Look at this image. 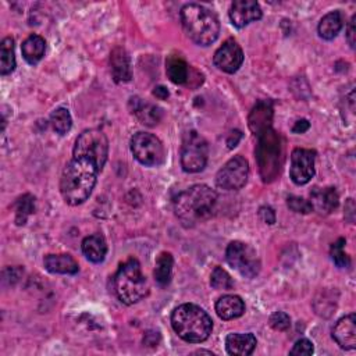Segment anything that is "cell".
Returning <instances> with one entry per match:
<instances>
[{
  "label": "cell",
  "mask_w": 356,
  "mask_h": 356,
  "mask_svg": "<svg viewBox=\"0 0 356 356\" xmlns=\"http://www.w3.org/2000/svg\"><path fill=\"white\" fill-rule=\"evenodd\" d=\"M107 156L109 141L102 131L87 130L77 138L73 157L60 178V193L69 205L78 206L88 201Z\"/></svg>",
  "instance_id": "obj_1"
},
{
  "label": "cell",
  "mask_w": 356,
  "mask_h": 356,
  "mask_svg": "<svg viewBox=\"0 0 356 356\" xmlns=\"http://www.w3.org/2000/svg\"><path fill=\"white\" fill-rule=\"evenodd\" d=\"M217 199L215 190L204 184H197L175 198L174 211L183 226L191 229L213 216Z\"/></svg>",
  "instance_id": "obj_2"
},
{
  "label": "cell",
  "mask_w": 356,
  "mask_h": 356,
  "mask_svg": "<svg viewBox=\"0 0 356 356\" xmlns=\"http://www.w3.org/2000/svg\"><path fill=\"white\" fill-rule=\"evenodd\" d=\"M171 326L178 337L191 344L206 341L213 330L212 317L194 303L175 308L171 314Z\"/></svg>",
  "instance_id": "obj_3"
},
{
  "label": "cell",
  "mask_w": 356,
  "mask_h": 356,
  "mask_svg": "<svg viewBox=\"0 0 356 356\" xmlns=\"http://www.w3.org/2000/svg\"><path fill=\"white\" fill-rule=\"evenodd\" d=\"M181 23L187 35L201 46L212 45L220 34V23L208 8L190 3L181 9Z\"/></svg>",
  "instance_id": "obj_4"
},
{
  "label": "cell",
  "mask_w": 356,
  "mask_h": 356,
  "mask_svg": "<svg viewBox=\"0 0 356 356\" xmlns=\"http://www.w3.org/2000/svg\"><path fill=\"white\" fill-rule=\"evenodd\" d=\"M114 290L118 299L125 305H134L148 295L149 283L136 259H128L118 267L114 277Z\"/></svg>",
  "instance_id": "obj_5"
},
{
  "label": "cell",
  "mask_w": 356,
  "mask_h": 356,
  "mask_svg": "<svg viewBox=\"0 0 356 356\" xmlns=\"http://www.w3.org/2000/svg\"><path fill=\"white\" fill-rule=\"evenodd\" d=\"M258 138L259 142L256 146V159L259 172L265 183H272L278 177L281 168V138L280 134L273 128L263 131Z\"/></svg>",
  "instance_id": "obj_6"
},
{
  "label": "cell",
  "mask_w": 356,
  "mask_h": 356,
  "mask_svg": "<svg viewBox=\"0 0 356 356\" xmlns=\"http://www.w3.org/2000/svg\"><path fill=\"white\" fill-rule=\"evenodd\" d=\"M209 148L205 138L197 131L184 135L181 145V166L187 172H199L206 167Z\"/></svg>",
  "instance_id": "obj_7"
},
{
  "label": "cell",
  "mask_w": 356,
  "mask_h": 356,
  "mask_svg": "<svg viewBox=\"0 0 356 356\" xmlns=\"http://www.w3.org/2000/svg\"><path fill=\"white\" fill-rule=\"evenodd\" d=\"M227 263L247 278H253L260 272V259L256 251L241 241H234L226 251Z\"/></svg>",
  "instance_id": "obj_8"
},
{
  "label": "cell",
  "mask_w": 356,
  "mask_h": 356,
  "mask_svg": "<svg viewBox=\"0 0 356 356\" xmlns=\"http://www.w3.org/2000/svg\"><path fill=\"white\" fill-rule=\"evenodd\" d=\"M131 152L143 166L157 167L164 161V146L161 141L149 132H138L131 138Z\"/></svg>",
  "instance_id": "obj_9"
},
{
  "label": "cell",
  "mask_w": 356,
  "mask_h": 356,
  "mask_svg": "<svg viewBox=\"0 0 356 356\" xmlns=\"http://www.w3.org/2000/svg\"><path fill=\"white\" fill-rule=\"evenodd\" d=\"M249 177V163L244 156H234L217 172L216 184L226 191H238L245 187Z\"/></svg>",
  "instance_id": "obj_10"
},
{
  "label": "cell",
  "mask_w": 356,
  "mask_h": 356,
  "mask_svg": "<svg viewBox=\"0 0 356 356\" xmlns=\"http://www.w3.org/2000/svg\"><path fill=\"white\" fill-rule=\"evenodd\" d=\"M316 152L310 149L296 148L291 153L290 177L296 186L308 184L314 175Z\"/></svg>",
  "instance_id": "obj_11"
},
{
  "label": "cell",
  "mask_w": 356,
  "mask_h": 356,
  "mask_svg": "<svg viewBox=\"0 0 356 356\" xmlns=\"http://www.w3.org/2000/svg\"><path fill=\"white\" fill-rule=\"evenodd\" d=\"M213 63L219 70L234 74L244 63V52L234 39H229L216 51Z\"/></svg>",
  "instance_id": "obj_12"
},
{
  "label": "cell",
  "mask_w": 356,
  "mask_h": 356,
  "mask_svg": "<svg viewBox=\"0 0 356 356\" xmlns=\"http://www.w3.org/2000/svg\"><path fill=\"white\" fill-rule=\"evenodd\" d=\"M262 19V9L255 0H237L231 5L230 20L237 28H244L248 24Z\"/></svg>",
  "instance_id": "obj_13"
},
{
  "label": "cell",
  "mask_w": 356,
  "mask_h": 356,
  "mask_svg": "<svg viewBox=\"0 0 356 356\" xmlns=\"http://www.w3.org/2000/svg\"><path fill=\"white\" fill-rule=\"evenodd\" d=\"M273 116H274L273 103L270 100H259L249 113V117H248L249 130L256 136H259L263 131L272 128Z\"/></svg>",
  "instance_id": "obj_14"
},
{
  "label": "cell",
  "mask_w": 356,
  "mask_h": 356,
  "mask_svg": "<svg viewBox=\"0 0 356 356\" xmlns=\"http://www.w3.org/2000/svg\"><path fill=\"white\" fill-rule=\"evenodd\" d=\"M332 338L342 349L350 350L356 348V317L353 313L338 320L332 328Z\"/></svg>",
  "instance_id": "obj_15"
},
{
  "label": "cell",
  "mask_w": 356,
  "mask_h": 356,
  "mask_svg": "<svg viewBox=\"0 0 356 356\" xmlns=\"http://www.w3.org/2000/svg\"><path fill=\"white\" fill-rule=\"evenodd\" d=\"M338 194L335 188H314L310 193L312 209L320 215H330L338 208Z\"/></svg>",
  "instance_id": "obj_16"
},
{
  "label": "cell",
  "mask_w": 356,
  "mask_h": 356,
  "mask_svg": "<svg viewBox=\"0 0 356 356\" xmlns=\"http://www.w3.org/2000/svg\"><path fill=\"white\" fill-rule=\"evenodd\" d=\"M256 337L252 332L229 334L226 338V349L230 355L235 356H248L256 348Z\"/></svg>",
  "instance_id": "obj_17"
},
{
  "label": "cell",
  "mask_w": 356,
  "mask_h": 356,
  "mask_svg": "<svg viewBox=\"0 0 356 356\" xmlns=\"http://www.w3.org/2000/svg\"><path fill=\"white\" fill-rule=\"evenodd\" d=\"M45 269L53 274H77L80 266L77 260L67 253L48 255L44 260Z\"/></svg>",
  "instance_id": "obj_18"
},
{
  "label": "cell",
  "mask_w": 356,
  "mask_h": 356,
  "mask_svg": "<svg viewBox=\"0 0 356 356\" xmlns=\"http://www.w3.org/2000/svg\"><path fill=\"white\" fill-rule=\"evenodd\" d=\"M216 312L223 320H234L244 314L245 303L237 295H224L216 302Z\"/></svg>",
  "instance_id": "obj_19"
},
{
  "label": "cell",
  "mask_w": 356,
  "mask_h": 356,
  "mask_svg": "<svg viewBox=\"0 0 356 356\" xmlns=\"http://www.w3.org/2000/svg\"><path fill=\"white\" fill-rule=\"evenodd\" d=\"M130 105L132 106L131 110L132 113L138 117V120L149 127H153L156 124H159V121L163 117V112L160 107L150 105V103H143L141 99L138 98H131Z\"/></svg>",
  "instance_id": "obj_20"
},
{
  "label": "cell",
  "mask_w": 356,
  "mask_h": 356,
  "mask_svg": "<svg viewBox=\"0 0 356 356\" xmlns=\"http://www.w3.org/2000/svg\"><path fill=\"white\" fill-rule=\"evenodd\" d=\"M110 67L116 82H128L131 80L130 57L123 48L113 49L110 55Z\"/></svg>",
  "instance_id": "obj_21"
},
{
  "label": "cell",
  "mask_w": 356,
  "mask_h": 356,
  "mask_svg": "<svg viewBox=\"0 0 356 356\" xmlns=\"http://www.w3.org/2000/svg\"><path fill=\"white\" fill-rule=\"evenodd\" d=\"M82 253L92 263H102L107 253V244L103 235L94 234L82 241Z\"/></svg>",
  "instance_id": "obj_22"
},
{
  "label": "cell",
  "mask_w": 356,
  "mask_h": 356,
  "mask_svg": "<svg viewBox=\"0 0 356 356\" xmlns=\"http://www.w3.org/2000/svg\"><path fill=\"white\" fill-rule=\"evenodd\" d=\"M167 77L172 84L184 85L190 80V67L187 62L178 55H171L166 62Z\"/></svg>",
  "instance_id": "obj_23"
},
{
  "label": "cell",
  "mask_w": 356,
  "mask_h": 356,
  "mask_svg": "<svg viewBox=\"0 0 356 356\" xmlns=\"http://www.w3.org/2000/svg\"><path fill=\"white\" fill-rule=\"evenodd\" d=\"M21 52L23 56L26 59L27 63L30 64H37L42 60V57L45 56L46 52V42L42 37L39 35H30L21 46Z\"/></svg>",
  "instance_id": "obj_24"
},
{
  "label": "cell",
  "mask_w": 356,
  "mask_h": 356,
  "mask_svg": "<svg viewBox=\"0 0 356 356\" xmlns=\"http://www.w3.org/2000/svg\"><path fill=\"white\" fill-rule=\"evenodd\" d=\"M344 27V17L341 12H331L326 15L319 24V35L326 41H332Z\"/></svg>",
  "instance_id": "obj_25"
},
{
  "label": "cell",
  "mask_w": 356,
  "mask_h": 356,
  "mask_svg": "<svg viewBox=\"0 0 356 356\" xmlns=\"http://www.w3.org/2000/svg\"><path fill=\"white\" fill-rule=\"evenodd\" d=\"M16 69V56H15V39L5 38L0 45V74L8 75L12 74Z\"/></svg>",
  "instance_id": "obj_26"
},
{
  "label": "cell",
  "mask_w": 356,
  "mask_h": 356,
  "mask_svg": "<svg viewBox=\"0 0 356 356\" xmlns=\"http://www.w3.org/2000/svg\"><path fill=\"white\" fill-rule=\"evenodd\" d=\"M174 259L170 252H161L154 265V278L160 285H167L171 280Z\"/></svg>",
  "instance_id": "obj_27"
},
{
  "label": "cell",
  "mask_w": 356,
  "mask_h": 356,
  "mask_svg": "<svg viewBox=\"0 0 356 356\" xmlns=\"http://www.w3.org/2000/svg\"><path fill=\"white\" fill-rule=\"evenodd\" d=\"M15 209H16V224L24 226L28 217L35 212V198L30 194L20 197L15 204Z\"/></svg>",
  "instance_id": "obj_28"
},
{
  "label": "cell",
  "mask_w": 356,
  "mask_h": 356,
  "mask_svg": "<svg viewBox=\"0 0 356 356\" xmlns=\"http://www.w3.org/2000/svg\"><path fill=\"white\" fill-rule=\"evenodd\" d=\"M51 124L57 134L66 135L73 127V118L70 112L64 107L56 109L51 116Z\"/></svg>",
  "instance_id": "obj_29"
},
{
  "label": "cell",
  "mask_w": 356,
  "mask_h": 356,
  "mask_svg": "<svg viewBox=\"0 0 356 356\" xmlns=\"http://www.w3.org/2000/svg\"><path fill=\"white\" fill-rule=\"evenodd\" d=\"M211 285L215 290H231L234 287V281L231 278V276L220 266L215 267L212 277H211Z\"/></svg>",
  "instance_id": "obj_30"
},
{
  "label": "cell",
  "mask_w": 356,
  "mask_h": 356,
  "mask_svg": "<svg viewBox=\"0 0 356 356\" xmlns=\"http://www.w3.org/2000/svg\"><path fill=\"white\" fill-rule=\"evenodd\" d=\"M331 259L335 263V266L344 269V267H349L350 265V259L349 256L345 253V240L339 238L337 242H334L331 245Z\"/></svg>",
  "instance_id": "obj_31"
},
{
  "label": "cell",
  "mask_w": 356,
  "mask_h": 356,
  "mask_svg": "<svg viewBox=\"0 0 356 356\" xmlns=\"http://www.w3.org/2000/svg\"><path fill=\"white\" fill-rule=\"evenodd\" d=\"M287 205L295 213L308 215V213H310L313 211L309 201H306L303 198H299V197H295V195H291V197L287 198Z\"/></svg>",
  "instance_id": "obj_32"
},
{
  "label": "cell",
  "mask_w": 356,
  "mask_h": 356,
  "mask_svg": "<svg viewBox=\"0 0 356 356\" xmlns=\"http://www.w3.org/2000/svg\"><path fill=\"white\" fill-rule=\"evenodd\" d=\"M269 321L276 331H285L291 326V317L285 312H274Z\"/></svg>",
  "instance_id": "obj_33"
},
{
  "label": "cell",
  "mask_w": 356,
  "mask_h": 356,
  "mask_svg": "<svg viewBox=\"0 0 356 356\" xmlns=\"http://www.w3.org/2000/svg\"><path fill=\"white\" fill-rule=\"evenodd\" d=\"M313 352V344L306 338H301L295 342L294 348L290 350V355H312Z\"/></svg>",
  "instance_id": "obj_34"
},
{
  "label": "cell",
  "mask_w": 356,
  "mask_h": 356,
  "mask_svg": "<svg viewBox=\"0 0 356 356\" xmlns=\"http://www.w3.org/2000/svg\"><path fill=\"white\" fill-rule=\"evenodd\" d=\"M259 217L266 224H274L276 223V213L269 206H263V208L259 209Z\"/></svg>",
  "instance_id": "obj_35"
},
{
  "label": "cell",
  "mask_w": 356,
  "mask_h": 356,
  "mask_svg": "<svg viewBox=\"0 0 356 356\" xmlns=\"http://www.w3.org/2000/svg\"><path fill=\"white\" fill-rule=\"evenodd\" d=\"M355 21H356V16H353V17H352V20L349 21V26H348V33H346V39H348V44L350 45V48H352V49H355V44H356Z\"/></svg>",
  "instance_id": "obj_36"
},
{
  "label": "cell",
  "mask_w": 356,
  "mask_h": 356,
  "mask_svg": "<svg viewBox=\"0 0 356 356\" xmlns=\"http://www.w3.org/2000/svg\"><path fill=\"white\" fill-rule=\"evenodd\" d=\"M309 127H310L309 121L305 120V118H302V120H298V121L295 123V125L292 127V132H295V134H303V132H306V131L309 130Z\"/></svg>",
  "instance_id": "obj_37"
},
{
  "label": "cell",
  "mask_w": 356,
  "mask_h": 356,
  "mask_svg": "<svg viewBox=\"0 0 356 356\" xmlns=\"http://www.w3.org/2000/svg\"><path fill=\"white\" fill-rule=\"evenodd\" d=\"M153 95H154L156 98H159V99L164 100V99H167V98H168V91H167L164 87H161V85H160V87L154 88Z\"/></svg>",
  "instance_id": "obj_38"
}]
</instances>
